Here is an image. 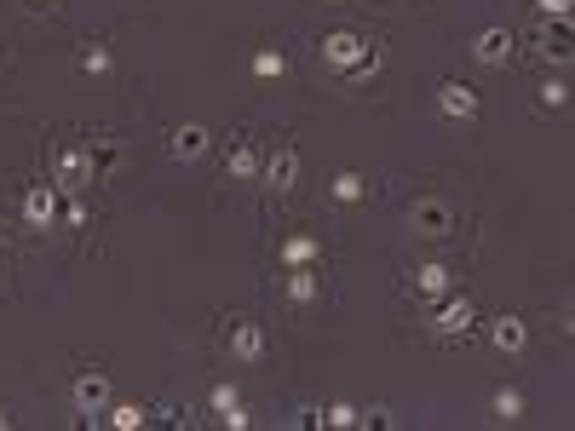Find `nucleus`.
<instances>
[{"label": "nucleus", "instance_id": "b1692460", "mask_svg": "<svg viewBox=\"0 0 575 431\" xmlns=\"http://www.w3.org/2000/svg\"><path fill=\"white\" fill-rule=\"evenodd\" d=\"M87 150H92V173H98V179H104V173H115V167H121V150H115L110 138H92Z\"/></svg>", "mask_w": 575, "mask_h": 431}, {"label": "nucleus", "instance_id": "cd10ccee", "mask_svg": "<svg viewBox=\"0 0 575 431\" xmlns=\"http://www.w3.org/2000/svg\"><path fill=\"white\" fill-rule=\"evenodd\" d=\"M322 426H357V409H351V403H328V409H322Z\"/></svg>", "mask_w": 575, "mask_h": 431}, {"label": "nucleus", "instance_id": "0eeeda50", "mask_svg": "<svg viewBox=\"0 0 575 431\" xmlns=\"http://www.w3.org/2000/svg\"><path fill=\"white\" fill-rule=\"evenodd\" d=\"M437 115H449V121H478L483 115L478 87H466V81H437Z\"/></svg>", "mask_w": 575, "mask_h": 431}, {"label": "nucleus", "instance_id": "393cba45", "mask_svg": "<svg viewBox=\"0 0 575 431\" xmlns=\"http://www.w3.org/2000/svg\"><path fill=\"white\" fill-rule=\"evenodd\" d=\"M236 403H242V391L230 386V380H219V386L207 391V409L219 414V420H225V414H230V409H236Z\"/></svg>", "mask_w": 575, "mask_h": 431}, {"label": "nucleus", "instance_id": "aec40b11", "mask_svg": "<svg viewBox=\"0 0 575 431\" xmlns=\"http://www.w3.org/2000/svg\"><path fill=\"white\" fill-rule=\"evenodd\" d=\"M248 69H253V81H282V75H288V58H282L276 46H259Z\"/></svg>", "mask_w": 575, "mask_h": 431}, {"label": "nucleus", "instance_id": "c756f323", "mask_svg": "<svg viewBox=\"0 0 575 431\" xmlns=\"http://www.w3.org/2000/svg\"><path fill=\"white\" fill-rule=\"evenodd\" d=\"M6 426H12V409H0V431H6Z\"/></svg>", "mask_w": 575, "mask_h": 431}, {"label": "nucleus", "instance_id": "f3484780", "mask_svg": "<svg viewBox=\"0 0 575 431\" xmlns=\"http://www.w3.org/2000/svg\"><path fill=\"white\" fill-rule=\"evenodd\" d=\"M414 294L420 299H443V294H455V271H449V265H420V271H414Z\"/></svg>", "mask_w": 575, "mask_h": 431}, {"label": "nucleus", "instance_id": "f257e3e1", "mask_svg": "<svg viewBox=\"0 0 575 431\" xmlns=\"http://www.w3.org/2000/svg\"><path fill=\"white\" fill-rule=\"evenodd\" d=\"M322 64L334 75H345V81H368L380 69V46L368 35H357V29H328L322 35Z\"/></svg>", "mask_w": 575, "mask_h": 431}, {"label": "nucleus", "instance_id": "c85d7f7f", "mask_svg": "<svg viewBox=\"0 0 575 431\" xmlns=\"http://www.w3.org/2000/svg\"><path fill=\"white\" fill-rule=\"evenodd\" d=\"M23 12H41L46 18V12H58V0H23Z\"/></svg>", "mask_w": 575, "mask_h": 431}, {"label": "nucleus", "instance_id": "4be33fe9", "mask_svg": "<svg viewBox=\"0 0 575 431\" xmlns=\"http://www.w3.org/2000/svg\"><path fill=\"white\" fill-rule=\"evenodd\" d=\"M489 409H495V420H501V426L524 420V391H518V386H501L495 397H489Z\"/></svg>", "mask_w": 575, "mask_h": 431}, {"label": "nucleus", "instance_id": "a211bd4d", "mask_svg": "<svg viewBox=\"0 0 575 431\" xmlns=\"http://www.w3.org/2000/svg\"><path fill=\"white\" fill-rule=\"evenodd\" d=\"M75 69H81V75H110V69H115L110 41H81V46H75Z\"/></svg>", "mask_w": 575, "mask_h": 431}, {"label": "nucleus", "instance_id": "a878e982", "mask_svg": "<svg viewBox=\"0 0 575 431\" xmlns=\"http://www.w3.org/2000/svg\"><path fill=\"white\" fill-rule=\"evenodd\" d=\"M58 219H64L69 230H87V225H92V207L81 202V196H69V202H64V213H58Z\"/></svg>", "mask_w": 575, "mask_h": 431}, {"label": "nucleus", "instance_id": "ddd939ff", "mask_svg": "<svg viewBox=\"0 0 575 431\" xmlns=\"http://www.w3.org/2000/svg\"><path fill=\"white\" fill-rule=\"evenodd\" d=\"M489 345L501 351V357H518L529 345V328H524V317H495L489 322Z\"/></svg>", "mask_w": 575, "mask_h": 431}, {"label": "nucleus", "instance_id": "bb28decb", "mask_svg": "<svg viewBox=\"0 0 575 431\" xmlns=\"http://www.w3.org/2000/svg\"><path fill=\"white\" fill-rule=\"evenodd\" d=\"M535 12H541V18H552V23H570L575 0H535Z\"/></svg>", "mask_w": 575, "mask_h": 431}, {"label": "nucleus", "instance_id": "5701e85b", "mask_svg": "<svg viewBox=\"0 0 575 431\" xmlns=\"http://www.w3.org/2000/svg\"><path fill=\"white\" fill-rule=\"evenodd\" d=\"M104 420H110L115 431H138L144 420H150V409H138V403H110V409H104Z\"/></svg>", "mask_w": 575, "mask_h": 431}, {"label": "nucleus", "instance_id": "39448f33", "mask_svg": "<svg viewBox=\"0 0 575 431\" xmlns=\"http://www.w3.org/2000/svg\"><path fill=\"white\" fill-rule=\"evenodd\" d=\"M58 213H64V190L52 179H41V184H29L23 190V225L29 230H52L58 225Z\"/></svg>", "mask_w": 575, "mask_h": 431}, {"label": "nucleus", "instance_id": "20e7f679", "mask_svg": "<svg viewBox=\"0 0 575 431\" xmlns=\"http://www.w3.org/2000/svg\"><path fill=\"white\" fill-rule=\"evenodd\" d=\"M472 328H478V305L466 294H443L437 299V317H432V334L443 345H460V340H472Z\"/></svg>", "mask_w": 575, "mask_h": 431}, {"label": "nucleus", "instance_id": "2eb2a0df", "mask_svg": "<svg viewBox=\"0 0 575 431\" xmlns=\"http://www.w3.org/2000/svg\"><path fill=\"white\" fill-rule=\"evenodd\" d=\"M276 259H282V271H294V265H322V242L311 236V230H299V236H288V242H282V253H276Z\"/></svg>", "mask_w": 575, "mask_h": 431}, {"label": "nucleus", "instance_id": "f8f14e48", "mask_svg": "<svg viewBox=\"0 0 575 431\" xmlns=\"http://www.w3.org/2000/svg\"><path fill=\"white\" fill-rule=\"evenodd\" d=\"M230 357L236 363H259L265 357V328L259 322H230Z\"/></svg>", "mask_w": 575, "mask_h": 431}, {"label": "nucleus", "instance_id": "423d86ee", "mask_svg": "<svg viewBox=\"0 0 575 431\" xmlns=\"http://www.w3.org/2000/svg\"><path fill=\"white\" fill-rule=\"evenodd\" d=\"M69 403H75V414H87V420H98V414L110 409V380H104V368H81V374L69 380Z\"/></svg>", "mask_w": 575, "mask_h": 431}, {"label": "nucleus", "instance_id": "6e6552de", "mask_svg": "<svg viewBox=\"0 0 575 431\" xmlns=\"http://www.w3.org/2000/svg\"><path fill=\"white\" fill-rule=\"evenodd\" d=\"M259 179L271 184L276 196H288V190L299 184V150H294V144H276L271 156L259 161Z\"/></svg>", "mask_w": 575, "mask_h": 431}, {"label": "nucleus", "instance_id": "7ed1b4c3", "mask_svg": "<svg viewBox=\"0 0 575 431\" xmlns=\"http://www.w3.org/2000/svg\"><path fill=\"white\" fill-rule=\"evenodd\" d=\"M409 230H414V236H426V242L455 236V230H460L455 202H449V196H414V202H409Z\"/></svg>", "mask_w": 575, "mask_h": 431}, {"label": "nucleus", "instance_id": "1a4fd4ad", "mask_svg": "<svg viewBox=\"0 0 575 431\" xmlns=\"http://www.w3.org/2000/svg\"><path fill=\"white\" fill-rule=\"evenodd\" d=\"M213 150V133H207L202 121H179L173 133H167V156L173 161H202Z\"/></svg>", "mask_w": 575, "mask_h": 431}, {"label": "nucleus", "instance_id": "4468645a", "mask_svg": "<svg viewBox=\"0 0 575 431\" xmlns=\"http://www.w3.org/2000/svg\"><path fill=\"white\" fill-rule=\"evenodd\" d=\"M535 58L552 69L570 64V23H552V29H541V41H535Z\"/></svg>", "mask_w": 575, "mask_h": 431}, {"label": "nucleus", "instance_id": "9b49d317", "mask_svg": "<svg viewBox=\"0 0 575 431\" xmlns=\"http://www.w3.org/2000/svg\"><path fill=\"white\" fill-rule=\"evenodd\" d=\"M282 294L294 299V305H311V299H322V265H294V271L282 276Z\"/></svg>", "mask_w": 575, "mask_h": 431}, {"label": "nucleus", "instance_id": "412c9836", "mask_svg": "<svg viewBox=\"0 0 575 431\" xmlns=\"http://www.w3.org/2000/svg\"><path fill=\"white\" fill-rule=\"evenodd\" d=\"M564 104H570V81H564V75H547V81H541V87H535V110H564Z\"/></svg>", "mask_w": 575, "mask_h": 431}, {"label": "nucleus", "instance_id": "f03ea898", "mask_svg": "<svg viewBox=\"0 0 575 431\" xmlns=\"http://www.w3.org/2000/svg\"><path fill=\"white\" fill-rule=\"evenodd\" d=\"M46 179L58 184L64 196H81V190H92L98 184V173H92V150L81 144V138H64L58 150H52V173Z\"/></svg>", "mask_w": 575, "mask_h": 431}, {"label": "nucleus", "instance_id": "2f4dec72", "mask_svg": "<svg viewBox=\"0 0 575 431\" xmlns=\"http://www.w3.org/2000/svg\"><path fill=\"white\" fill-rule=\"evenodd\" d=\"M0 230H6V225H0Z\"/></svg>", "mask_w": 575, "mask_h": 431}, {"label": "nucleus", "instance_id": "dca6fc26", "mask_svg": "<svg viewBox=\"0 0 575 431\" xmlns=\"http://www.w3.org/2000/svg\"><path fill=\"white\" fill-rule=\"evenodd\" d=\"M259 150H253L248 138H230V150H225V179H259Z\"/></svg>", "mask_w": 575, "mask_h": 431}, {"label": "nucleus", "instance_id": "9d476101", "mask_svg": "<svg viewBox=\"0 0 575 431\" xmlns=\"http://www.w3.org/2000/svg\"><path fill=\"white\" fill-rule=\"evenodd\" d=\"M512 46H518L512 41V29H483L478 41H472V58H478L483 69H501L506 58H512Z\"/></svg>", "mask_w": 575, "mask_h": 431}, {"label": "nucleus", "instance_id": "7c9ffc66", "mask_svg": "<svg viewBox=\"0 0 575 431\" xmlns=\"http://www.w3.org/2000/svg\"><path fill=\"white\" fill-rule=\"evenodd\" d=\"M386 6H403V0H386Z\"/></svg>", "mask_w": 575, "mask_h": 431}, {"label": "nucleus", "instance_id": "6ab92c4d", "mask_svg": "<svg viewBox=\"0 0 575 431\" xmlns=\"http://www.w3.org/2000/svg\"><path fill=\"white\" fill-rule=\"evenodd\" d=\"M328 196H334L340 207H357V202H368V179H363V173H351V167H345V173H334V184H328Z\"/></svg>", "mask_w": 575, "mask_h": 431}]
</instances>
